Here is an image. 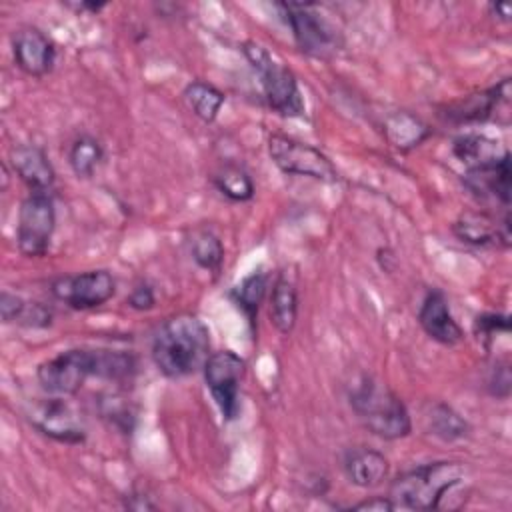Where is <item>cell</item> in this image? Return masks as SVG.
Listing matches in <instances>:
<instances>
[{"label":"cell","mask_w":512,"mask_h":512,"mask_svg":"<svg viewBox=\"0 0 512 512\" xmlns=\"http://www.w3.org/2000/svg\"><path fill=\"white\" fill-rule=\"evenodd\" d=\"M454 234L472 246H510V214L504 212V218L498 220L486 212H466L454 226Z\"/></svg>","instance_id":"obj_13"},{"label":"cell","mask_w":512,"mask_h":512,"mask_svg":"<svg viewBox=\"0 0 512 512\" xmlns=\"http://www.w3.org/2000/svg\"><path fill=\"white\" fill-rule=\"evenodd\" d=\"M266 286H268V276L258 270L252 272L250 276H246L234 290H232V298L234 302L242 308V312L248 316V322L254 324L256 314H258V306L266 294Z\"/></svg>","instance_id":"obj_24"},{"label":"cell","mask_w":512,"mask_h":512,"mask_svg":"<svg viewBox=\"0 0 512 512\" xmlns=\"http://www.w3.org/2000/svg\"><path fill=\"white\" fill-rule=\"evenodd\" d=\"M24 308H26V300L24 298H20L16 294H10L6 290L2 292V296H0V314H2V320L6 324L18 322L22 312H24Z\"/></svg>","instance_id":"obj_31"},{"label":"cell","mask_w":512,"mask_h":512,"mask_svg":"<svg viewBox=\"0 0 512 512\" xmlns=\"http://www.w3.org/2000/svg\"><path fill=\"white\" fill-rule=\"evenodd\" d=\"M210 356V330L194 314L182 312L162 322L152 340V360L168 378L204 368Z\"/></svg>","instance_id":"obj_1"},{"label":"cell","mask_w":512,"mask_h":512,"mask_svg":"<svg viewBox=\"0 0 512 512\" xmlns=\"http://www.w3.org/2000/svg\"><path fill=\"white\" fill-rule=\"evenodd\" d=\"M490 388H492V394L498 396V398L508 396V392H510V370H508L506 364L494 366V372H492V378H490Z\"/></svg>","instance_id":"obj_33"},{"label":"cell","mask_w":512,"mask_h":512,"mask_svg":"<svg viewBox=\"0 0 512 512\" xmlns=\"http://www.w3.org/2000/svg\"><path fill=\"white\" fill-rule=\"evenodd\" d=\"M184 102L192 110L194 116H198L204 122H214L222 104H224V94L202 80H194L184 88Z\"/></svg>","instance_id":"obj_22"},{"label":"cell","mask_w":512,"mask_h":512,"mask_svg":"<svg viewBox=\"0 0 512 512\" xmlns=\"http://www.w3.org/2000/svg\"><path fill=\"white\" fill-rule=\"evenodd\" d=\"M12 52L16 66L34 78H42L52 72L56 50L52 40L38 28L24 26L12 34Z\"/></svg>","instance_id":"obj_12"},{"label":"cell","mask_w":512,"mask_h":512,"mask_svg":"<svg viewBox=\"0 0 512 512\" xmlns=\"http://www.w3.org/2000/svg\"><path fill=\"white\" fill-rule=\"evenodd\" d=\"M10 164L30 192H48L56 180L54 166L50 164L46 152L34 144L12 148Z\"/></svg>","instance_id":"obj_16"},{"label":"cell","mask_w":512,"mask_h":512,"mask_svg":"<svg viewBox=\"0 0 512 512\" xmlns=\"http://www.w3.org/2000/svg\"><path fill=\"white\" fill-rule=\"evenodd\" d=\"M466 470L458 462H430L402 472L392 484L388 498L396 508L436 510L446 494L464 482Z\"/></svg>","instance_id":"obj_2"},{"label":"cell","mask_w":512,"mask_h":512,"mask_svg":"<svg viewBox=\"0 0 512 512\" xmlns=\"http://www.w3.org/2000/svg\"><path fill=\"white\" fill-rule=\"evenodd\" d=\"M508 100H510V80L504 78L494 88L480 94H472L466 100L452 104L446 116L456 122H484L494 114V110L502 102H508Z\"/></svg>","instance_id":"obj_17"},{"label":"cell","mask_w":512,"mask_h":512,"mask_svg":"<svg viewBox=\"0 0 512 512\" xmlns=\"http://www.w3.org/2000/svg\"><path fill=\"white\" fill-rule=\"evenodd\" d=\"M202 370L222 418L234 420L240 412V382L246 370L244 360L232 350H220L208 356Z\"/></svg>","instance_id":"obj_9"},{"label":"cell","mask_w":512,"mask_h":512,"mask_svg":"<svg viewBox=\"0 0 512 512\" xmlns=\"http://www.w3.org/2000/svg\"><path fill=\"white\" fill-rule=\"evenodd\" d=\"M426 420H428V428L432 430V434L446 442L458 440L468 434L466 420L448 404H442V402L434 404L430 414L426 416Z\"/></svg>","instance_id":"obj_25"},{"label":"cell","mask_w":512,"mask_h":512,"mask_svg":"<svg viewBox=\"0 0 512 512\" xmlns=\"http://www.w3.org/2000/svg\"><path fill=\"white\" fill-rule=\"evenodd\" d=\"M490 10L496 14L498 20H502V22H508V20H510V4H506V2L490 4Z\"/></svg>","instance_id":"obj_36"},{"label":"cell","mask_w":512,"mask_h":512,"mask_svg":"<svg viewBox=\"0 0 512 512\" xmlns=\"http://www.w3.org/2000/svg\"><path fill=\"white\" fill-rule=\"evenodd\" d=\"M102 414H104L106 418H110L116 428H122L124 432L132 430V420H134V416H132V412H130V406L118 402V398L106 400V402H104V408H102Z\"/></svg>","instance_id":"obj_29"},{"label":"cell","mask_w":512,"mask_h":512,"mask_svg":"<svg viewBox=\"0 0 512 512\" xmlns=\"http://www.w3.org/2000/svg\"><path fill=\"white\" fill-rule=\"evenodd\" d=\"M382 128L386 140L398 150H412L432 134V128L420 116L406 110L388 114Z\"/></svg>","instance_id":"obj_19"},{"label":"cell","mask_w":512,"mask_h":512,"mask_svg":"<svg viewBox=\"0 0 512 512\" xmlns=\"http://www.w3.org/2000/svg\"><path fill=\"white\" fill-rule=\"evenodd\" d=\"M154 302H156L154 290H152V286L146 284V282H138V284L132 288V292L128 294V298H126V304H128L130 308H134V310H150V308L154 306Z\"/></svg>","instance_id":"obj_32"},{"label":"cell","mask_w":512,"mask_h":512,"mask_svg":"<svg viewBox=\"0 0 512 512\" xmlns=\"http://www.w3.org/2000/svg\"><path fill=\"white\" fill-rule=\"evenodd\" d=\"M282 16L286 18L298 48L310 56L326 58L334 54L340 46L338 32L334 26L318 12L312 4H298V2H284L278 4Z\"/></svg>","instance_id":"obj_6"},{"label":"cell","mask_w":512,"mask_h":512,"mask_svg":"<svg viewBox=\"0 0 512 512\" xmlns=\"http://www.w3.org/2000/svg\"><path fill=\"white\" fill-rule=\"evenodd\" d=\"M268 154L284 174L306 176L320 182L338 180V172L326 154L292 136L272 134L268 138Z\"/></svg>","instance_id":"obj_5"},{"label":"cell","mask_w":512,"mask_h":512,"mask_svg":"<svg viewBox=\"0 0 512 512\" xmlns=\"http://www.w3.org/2000/svg\"><path fill=\"white\" fill-rule=\"evenodd\" d=\"M298 316V292L292 280L278 276L270 294V322L280 334H290Z\"/></svg>","instance_id":"obj_21"},{"label":"cell","mask_w":512,"mask_h":512,"mask_svg":"<svg viewBox=\"0 0 512 512\" xmlns=\"http://www.w3.org/2000/svg\"><path fill=\"white\" fill-rule=\"evenodd\" d=\"M418 322L432 340L444 346H454L464 338L462 328L454 320L448 300L440 290H432L426 294L418 310Z\"/></svg>","instance_id":"obj_15"},{"label":"cell","mask_w":512,"mask_h":512,"mask_svg":"<svg viewBox=\"0 0 512 512\" xmlns=\"http://www.w3.org/2000/svg\"><path fill=\"white\" fill-rule=\"evenodd\" d=\"M116 282L108 270H88L52 282V294L74 310L98 308L114 296Z\"/></svg>","instance_id":"obj_10"},{"label":"cell","mask_w":512,"mask_h":512,"mask_svg":"<svg viewBox=\"0 0 512 512\" xmlns=\"http://www.w3.org/2000/svg\"><path fill=\"white\" fill-rule=\"evenodd\" d=\"M350 406L362 424L384 440H398L410 434L412 420L404 402L384 384L364 378L350 392Z\"/></svg>","instance_id":"obj_3"},{"label":"cell","mask_w":512,"mask_h":512,"mask_svg":"<svg viewBox=\"0 0 512 512\" xmlns=\"http://www.w3.org/2000/svg\"><path fill=\"white\" fill-rule=\"evenodd\" d=\"M510 154L498 162L466 168L464 186L480 200H496L506 210L510 206Z\"/></svg>","instance_id":"obj_14"},{"label":"cell","mask_w":512,"mask_h":512,"mask_svg":"<svg viewBox=\"0 0 512 512\" xmlns=\"http://www.w3.org/2000/svg\"><path fill=\"white\" fill-rule=\"evenodd\" d=\"M242 52L248 58L250 66L256 70L264 98L268 106L286 118H298L304 114V98L298 88L296 76L284 62H280L274 54H270L258 42H244Z\"/></svg>","instance_id":"obj_4"},{"label":"cell","mask_w":512,"mask_h":512,"mask_svg":"<svg viewBox=\"0 0 512 512\" xmlns=\"http://www.w3.org/2000/svg\"><path fill=\"white\" fill-rule=\"evenodd\" d=\"M28 420L42 434L66 442L78 444L86 438L84 422L72 404L64 400V396H52L48 400H40L28 412Z\"/></svg>","instance_id":"obj_11"},{"label":"cell","mask_w":512,"mask_h":512,"mask_svg":"<svg viewBox=\"0 0 512 512\" xmlns=\"http://www.w3.org/2000/svg\"><path fill=\"white\" fill-rule=\"evenodd\" d=\"M388 458L374 448H354L344 458L348 480L360 488H374L388 476Z\"/></svg>","instance_id":"obj_18"},{"label":"cell","mask_w":512,"mask_h":512,"mask_svg":"<svg viewBox=\"0 0 512 512\" xmlns=\"http://www.w3.org/2000/svg\"><path fill=\"white\" fill-rule=\"evenodd\" d=\"M350 510H364V512H390V510H396L394 502L386 496H374L370 500H362L354 506H350Z\"/></svg>","instance_id":"obj_34"},{"label":"cell","mask_w":512,"mask_h":512,"mask_svg":"<svg viewBox=\"0 0 512 512\" xmlns=\"http://www.w3.org/2000/svg\"><path fill=\"white\" fill-rule=\"evenodd\" d=\"M102 156H104V152H102L100 142L96 138L84 134V136H78L70 144L68 164L78 178H90L94 174V170L98 168Z\"/></svg>","instance_id":"obj_23"},{"label":"cell","mask_w":512,"mask_h":512,"mask_svg":"<svg viewBox=\"0 0 512 512\" xmlns=\"http://www.w3.org/2000/svg\"><path fill=\"white\" fill-rule=\"evenodd\" d=\"M454 156L466 166L476 168L484 164H492L508 156L510 152L494 138H488L484 134H464L454 140Z\"/></svg>","instance_id":"obj_20"},{"label":"cell","mask_w":512,"mask_h":512,"mask_svg":"<svg viewBox=\"0 0 512 512\" xmlns=\"http://www.w3.org/2000/svg\"><path fill=\"white\" fill-rule=\"evenodd\" d=\"M214 186L234 202H246L254 196V184L248 172L240 166H224L214 174Z\"/></svg>","instance_id":"obj_26"},{"label":"cell","mask_w":512,"mask_h":512,"mask_svg":"<svg viewBox=\"0 0 512 512\" xmlns=\"http://www.w3.org/2000/svg\"><path fill=\"white\" fill-rule=\"evenodd\" d=\"M510 322L506 314H482L476 318V332L482 338H492L496 332H508Z\"/></svg>","instance_id":"obj_30"},{"label":"cell","mask_w":512,"mask_h":512,"mask_svg":"<svg viewBox=\"0 0 512 512\" xmlns=\"http://www.w3.org/2000/svg\"><path fill=\"white\" fill-rule=\"evenodd\" d=\"M124 506L130 508V510H154V508H156V504H152V502H150L146 496H142V494H130V496L126 498Z\"/></svg>","instance_id":"obj_35"},{"label":"cell","mask_w":512,"mask_h":512,"mask_svg":"<svg viewBox=\"0 0 512 512\" xmlns=\"http://www.w3.org/2000/svg\"><path fill=\"white\" fill-rule=\"evenodd\" d=\"M190 254L200 268L208 272H218L224 260V246L214 232L198 230L190 240Z\"/></svg>","instance_id":"obj_27"},{"label":"cell","mask_w":512,"mask_h":512,"mask_svg":"<svg viewBox=\"0 0 512 512\" xmlns=\"http://www.w3.org/2000/svg\"><path fill=\"white\" fill-rule=\"evenodd\" d=\"M56 226V208L48 192H30L18 212L16 242L18 250L28 258L44 256Z\"/></svg>","instance_id":"obj_7"},{"label":"cell","mask_w":512,"mask_h":512,"mask_svg":"<svg viewBox=\"0 0 512 512\" xmlns=\"http://www.w3.org/2000/svg\"><path fill=\"white\" fill-rule=\"evenodd\" d=\"M136 362L126 352L96 350V376L108 380H126L134 374Z\"/></svg>","instance_id":"obj_28"},{"label":"cell","mask_w":512,"mask_h":512,"mask_svg":"<svg viewBox=\"0 0 512 512\" xmlns=\"http://www.w3.org/2000/svg\"><path fill=\"white\" fill-rule=\"evenodd\" d=\"M88 376H96V350L72 348L42 362L36 378L44 392L52 396L76 394Z\"/></svg>","instance_id":"obj_8"}]
</instances>
